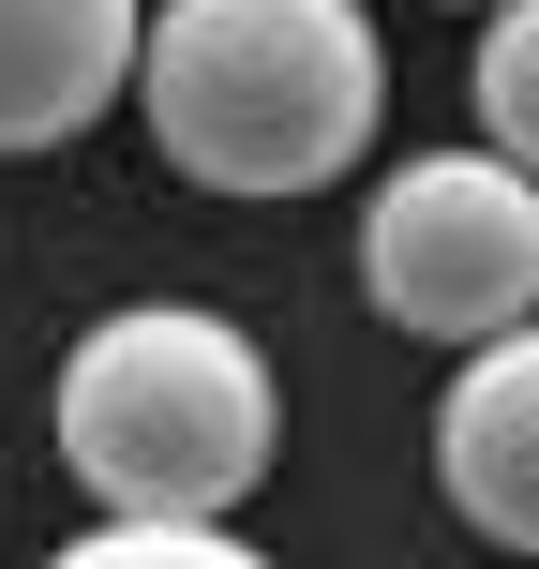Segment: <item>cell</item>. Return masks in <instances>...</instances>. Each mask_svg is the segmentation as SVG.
<instances>
[{"label": "cell", "instance_id": "cell-8", "mask_svg": "<svg viewBox=\"0 0 539 569\" xmlns=\"http://www.w3.org/2000/svg\"><path fill=\"white\" fill-rule=\"evenodd\" d=\"M465 16H510V0H465Z\"/></svg>", "mask_w": 539, "mask_h": 569}, {"label": "cell", "instance_id": "cell-3", "mask_svg": "<svg viewBox=\"0 0 539 569\" xmlns=\"http://www.w3.org/2000/svg\"><path fill=\"white\" fill-rule=\"evenodd\" d=\"M360 300L420 345H510L539 330V180L495 150H420L360 210Z\"/></svg>", "mask_w": 539, "mask_h": 569}, {"label": "cell", "instance_id": "cell-1", "mask_svg": "<svg viewBox=\"0 0 539 569\" xmlns=\"http://www.w3.org/2000/svg\"><path fill=\"white\" fill-rule=\"evenodd\" d=\"M136 106L196 196H330L390 120V46L360 0H166Z\"/></svg>", "mask_w": 539, "mask_h": 569}, {"label": "cell", "instance_id": "cell-4", "mask_svg": "<svg viewBox=\"0 0 539 569\" xmlns=\"http://www.w3.org/2000/svg\"><path fill=\"white\" fill-rule=\"evenodd\" d=\"M136 30L150 0H0V166L90 136L136 90Z\"/></svg>", "mask_w": 539, "mask_h": 569}, {"label": "cell", "instance_id": "cell-2", "mask_svg": "<svg viewBox=\"0 0 539 569\" xmlns=\"http://www.w3.org/2000/svg\"><path fill=\"white\" fill-rule=\"evenodd\" d=\"M60 465L106 525H226L285 450L270 345L210 300H120L60 345Z\"/></svg>", "mask_w": 539, "mask_h": 569}, {"label": "cell", "instance_id": "cell-7", "mask_svg": "<svg viewBox=\"0 0 539 569\" xmlns=\"http://www.w3.org/2000/svg\"><path fill=\"white\" fill-rule=\"evenodd\" d=\"M46 569H270L240 525H90V540H60Z\"/></svg>", "mask_w": 539, "mask_h": 569}, {"label": "cell", "instance_id": "cell-6", "mask_svg": "<svg viewBox=\"0 0 539 569\" xmlns=\"http://www.w3.org/2000/svg\"><path fill=\"white\" fill-rule=\"evenodd\" d=\"M465 90H480V150L539 180V0L480 16V76H465Z\"/></svg>", "mask_w": 539, "mask_h": 569}, {"label": "cell", "instance_id": "cell-5", "mask_svg": "<svg viewBox=\"0 0 539 569\" xmlns=\"http://www.w3.org/2000/svg\"><path fill=\"white\" fill-rule=\"evenodd\" d=\"M435 480H450V510L480 525V540L539 555V330L480 345V360L450 375V405H435Z\"/></svg>", "mask_w": 539, "mask_h": 569}]
</instances>
